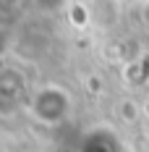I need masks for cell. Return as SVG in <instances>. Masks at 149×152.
I'll return each mask as SVG.
<instances>
[{
    "label": "cell",
    "instance_id": "1",
    "mask_svg": "<svg viewBox=\"0 0 149 152\" xmlns=\"http://www.w3.org/2000/svg\"><path fill=\"white\" fill-rule=\"evenodd\" d=\"M31 113L42 123H58L68 113V94L58 87H45L37 92V97L31 102Z\"/></svg>",
    "mask_w": 149,
    "mask_h": 152
},
{
    "label": "cell",
    "instance_id": "3",
    "mask_svg": "<svg viewBox=\"0 0 149 152\" xmlns=\"http://www.w3.org/2000/svg\"><path fill=\"white\" fill-rule=\"evenodd\" d=\"M37 3H39L42 8H60L65 0H37Z\"/></svg>",
    "mask_w": 149,
    "mask_h": 152
},
{
    "label": "cell",
    "instance_id": "2",
    "mask_svg": "<svg viewBox=\"0 0 149 152\" xmlns=\"http://www.w3.org/2000/svg\"><path fill=\"white\" fill-rule=\"evenodd\" d=\"M78 152H123V147L110 129H94L81 139Z\"/></svg>",
    "mask_w": 149,
    "mask_h": 152
}]
</instances>
